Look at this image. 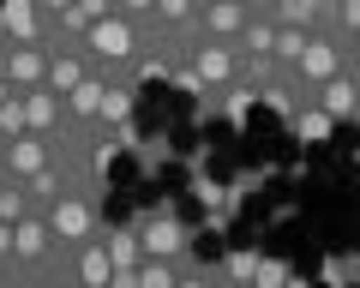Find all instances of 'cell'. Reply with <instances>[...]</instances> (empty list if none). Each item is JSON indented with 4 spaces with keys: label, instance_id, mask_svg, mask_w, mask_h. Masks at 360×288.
<instances>
[{
    "label": "cell",
    "instance_id": "6da1fadb",
    "mask_svg": "<svg viewBox=\"0 0 360 288\" xmlns=\"http://www.w3.org/2000/svg\"><path fill=\"white\" fill-rule=\"evenodd\" d=\"M96 192H103V186H72V192H60V198L42 204V223H49V235H54V252L66 258V276H72V252L103 228V204H96Z\"/></svg>",
    "mask_w": 360,
    "mask_h": 288
},
{
    "label": "cell",
    "instance_id": "7a4b0ae2",
    "mask_svg": "<svg viewBox=\"0 0 360 288\" xmlns=\"http://www.w3.org/2000/svg\"><path fill=\"white\" fill-rule=\"evenodd\" d=\"M174 79H186L198 96H222L234 79H240V54H234V42H210V37H198L193 54H186V66H180Z\"/></svg>",
    "mask_w": 360,
    "mask_h": 288
},
{
    "label": "cell",
    "instance_id": "3957f363",
    "mask_svg": "<svg viewBox=\"0 0 360 288\" xmlns=\"http://www.w3.org/2000/svg\"><path fill=\"white\" fill-rule=\"evenodd\" d=\"M348 66V42L342 37H330V30H312L307 37V54L295 60V72H288V96H300V108H307V96L319 91L330 72H342ZM295 108V114H300Z\"/></svg>",
    "mask_w": 360,
    "mask_h": 288
},
{
    "label": "cell",
    "instance_id": "277c9868",
    "mask_svg": "<svg viewBox=\"0 0 360 288\" xmlns=\"http://www.w3.org/2000/svg\"><path fill=\"white\" fill-rule=\"evenodd\" d=\"M108 247V264H115V276H108V288H139V258H144V240H139V223H127V228H103L96 235Z\"/></svg>",
    "mask_w": 360,
    "mask_h": 288
},
{
    "label": "cell",
    "instance_id": "5b68a950",
    "mask_svg": "<svg viewBox=\"0 0 360 288\" xmlns=\"http://www.w3.org/2000/svg\"><path fill=\"white\" fill-rule=\"evenodd\" d=\"M139 240H144V258H186V252H193V235H186L168 210H150V216H144Z\"/></svg>",
    "mask_w": 360,
    "mask_h": 288
},
{
    "label": "cell",
    "instance_id": "8992f818",
    "mask_svg": "<svg viewBox=\"0 0 360 288\" xmlns=\"http://www.w3.org/2000/svg\"><path fill=\"white\" fill-rule=\"evenodd\" d=\"M307 103H312V108H324L330 120H360V79L342 66V72H330V79H324L319 91L307 96Z\"/></svg>",
    "mask_w": 360,
    "mask_h": 288
},
{
    "label": "cell",
    "instance_id": "52a82bcc",
    "mask_svg": "<svg viewBox=\"0 0 360 288\" xmlns=\"http://www.w3.org/2000/svg\"><path fill=\"white\" fill-rule=\"evenodd\" d=\"M42 79H49V42H6V84L37 91Z\"/></svg>",
    "mask_w": 360,
    "mask_h": 288
},
{
    "label": "cell",
    "instance_id": "ba28073f",
    "mask_svg": "<svg viewBox=\"0 0 360 288\" xmlns=\"http://www.w3.org/2000/svg\"><path fill=\"white\" fill-rule=\"evenodd\" d=\"M0 30H6V42H49V13L37 0H6L0 6Z\"/></svg>",
    "mask_w": 360,
    "mask_h": 288
},
{
    "label": "cell",
    "instance_id": "9c48e42d",
    "mask_svg": "<svg viewBox=\"0 0 360 288\" xmlns=\"http://www.w3.org/2000/svg\"><path fill=\"white\" fill-rule=\"evenodd\" d=\"M240 30H246V6H240V0H205V6H198V37L234 42Z\"/></svg>",
    "mask_w": 360,
    "mask_h": 288
},
{
    "label": "cell",
    "instance_id": "30bf717a",
    "mask_svg": "<svg viewBox=\"0 0 360 288\" xmlns=\"http://www.w3.org/2000/svg\"><path fill=\"white\" fill-rule=\"evenodd\" d=\"M0 150H6V169H13V181H30V174H37L42 162L54 157V144L37 138V132H18V138H6Z\"/></svg>",
    "mask_w": 360,
    "mask_h": 288
},
{
    "label": "cell",
    "instance_id": "8fae6325",
    "mask_svg": "<svg viewBox=\"0 0 360 288\" xmlns=\"http://www.w3.org/2000/svg\"><path fill=\"white\" fill-rule=\"evenodd\" d=\"M139 288H180V282H193L198 276V258L186 252V258H139Z\"/></svg>",
    "mask_w": 360,
    "mask_h": 288
},
{
    "label": "cell",
    "instance_id": "7c38bea8",
    "mask_svg": "<svg viewBox=\"0 0 360 288\" xmlns=\"http://www.w3.org/2000/svg\"><path fill=\"white\" fill-rule=\"evenodd\" d=\"M96 235H103V228H96ZM96 235H90L84 247L72 252V282H84V288H108V276H115V264H108V247H103Z\"/></svg>",
    "mask_w": 360,
    "mask_h": 288
},
{
    "label": "cell",
    "instance_id": "4fadbf2b",
    "mask_svg": "<svg viewBox=\"0 0 360 288\" xmlns=\"http://www.w3.org/2000/svg\"><path fill=\"white\" fill-rule=\"evenodd\" d=\"M18 132H25V91H13L6 103H0V144L18 138Z\"/></svg>",
    "mask_w": 360,
    "mask_h": 288
},
{
    "label": "cell",
    "instance_id": "5bb4252c",
    "mask_svg": "<svg viewBox=\"0 0 360 288\" xmlns=\"http://www.w3.org/2000/svg\"><path fill=\"white\" fill-rule=\"evenodd\" d=\"M252 270H258L252 252H229V264H222V270H210V276H217V282H252Z\"/></svg>",
    "mask_w": 360,
    "mask_h": 288
},
{
    "label": "cell",
    "instance_id": "9a60e30c",
    "mask_svg": "<svg viewBox=\"0 0 360 288\" xmlns=\"http://www.w3.org/2000/svg\"><path fill=\"white\" fill-rule=\"evenodd\" d=\"M348 72H354V79H360V30H354V37H348Z\"/></svg>",
    "mask_w": 360,
    "mask_h": 288
},
{
    "label": "cell",
    "instance_id": "2e32d148",
    "mask_svg": "<svg viewBox=\"0 0 360 288\" xmlns=\"http://www.w3.org/2000/svg\"><path fill=\"white\" fill-rule=\"evenodd\" d=\"M78 6H84L90 18H103V13H115V0H78Z\"/></svg>",
    "mask_w": 360,
    "mask_h": 288
},
{
    "label": "cell",
    "instance_id": "e0dca14e",
    "mask_svg": "<svg viewBox=\"0 0 360 288\" xmlns=\"http://www.w3.org/2000/svg\"><path fill=\"white\" fill-rule=\"evenodd\" d=\"M246 13H276V0H240Z\"/></svg>",
    "mask_w": 360,
    "mask_h": 288
},
{
    "label": "cell",
    "instance_id": "ac0fdd59",
    "mask_svg": "<svg viewBox=\"0 0 360 288\" xmlns=\"http://www.w3.org/2000/svg\"><path fill=\"white\" fill-rule=\"evenodd\" d=\"M37 6H42V13L54 18V13H66V6H72V0H37Z\"/></svg>",
    "mask_w": 360,
    "mask_h": 288
},
{
    "label": "cell",
    "instance_id": "d6986e66",
    "mask_svg": "<svg viewBox=\"0 0 360 288\" xmlns=\"http://www.w3.org/2000/svg\"><path fill=\"white\" fill-rule=\"evenodd\" d=\"M0 181H13V169H6V150H0Z\"/></svg>",
    "mask_w": 360,
    "mask_h": 288
},
{
    "label": "cell",
    "instance_id": "ffe728a7",
    "mask_svg": "<svg viewBox=\"0 0 360 288\" xmlns=\"http://www.w3.org/2000/svg\"><path fill=\"white\" fill-rule=\"evenodd\" d=\"M6 96H13V84H6V79H0V103H6Z\"/></svg>",
    "mask_w": 360,
    "mask_h": 288
}]
</instances>
